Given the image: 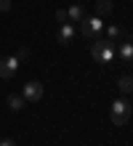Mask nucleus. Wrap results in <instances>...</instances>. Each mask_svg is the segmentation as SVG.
Listing matches in <instances>:
<instances>
[{
	"label": "nucleus",
	"instance_id": "obj_1",
	"mask_svg": "<svg viewBox=\"0 0 133 146\" xmlns=\"http://www.w3.org/2000/svg\"><path fill=\"white\" fill-rule=\"evenodd\" d=\"M91 56H93V61H99V64H109L112 58H114V42L109 40H93V45H91Z\"/></svg>",
	"mask_w": 133,
	"mask_h": 146
},
{
	"label": "nucleus",
	"instance_id": "obj_2",
	"mask_svg": "<svg viewBox=\"0 0 133 146\" xmlns=\"http://www.w3.org/2000/svg\"><path fill=\"white\" fill-rule=\"evenodd\" d=\"M80 35L85 40H99L101 35V19H96V16H88V19L80 21Z\"/></svg>",
	"mask_w": 133,
	"mask_h": 146
},
{
	"label": "nucleus",
	"instance_id": "obj_3",
	"mask_svg": "<svg viewBox=\"0 0 133 146\" xmlns=\"http://www.w3.org/2000/svg\"><path fill=\"white\" fill-rule=\"evenodd\" d=\"M130 119V104L128 101H114L112 104V122L114 125H128Z\"/></svg>",
	"mask_w": 133,
	"mask_h": 146
},
{
	"label": "nucleus",
	"instance_id": "obj_4",
	"mask_svg": "<svg viewBox=\"0 0 133 146\" xmlns=\"http://www.w3.org/2000/svg\"><path fill=\"white\" fill-rule=\"evenodd\" d=\"M16 72H19V58H16V56H5V58H0V77H3V80L13 77Z\"/></svg>",
	"mask_w": 133,
	"mask_h": 146
},
{
	"label": "nucleus",
	"instance_id": "obj_5",
	"mask_svg": "<svg viewBox=\"0 0 133 146\" xmlns=\"http://www.w3.org/2000/svg\"><path fill=\"white\" fill-rule=\"evenodd\" d=\"M75 35H77V27L72 21H64V24H59V32H56V37H59V42L61 45H69V42L75 40Z\"/></svg>",
	"mask_w": 133,
	"mask_h": 146
},
{
	"label": "nucleus",
	"instance_id": "obj_6",
	"mask_svg": "<svg viewBox=\"0 0 133 146\" xmlns=\"http://www.w3.org/2000/svg\"><path fill=\"white\" fill-rule=\"evenodd\" d=\"M21 96H24V101H40V98H43V85H40V82H35V80H32V82H27Z\"/></svg>",
	"mask_w": 133,
	"mask_h": 146
},
{
	"label": "nucleus",
	"instance_id": "obj_7",
	"mask_svg": "<svg viewBox=\"0 0 133 146\" xmlns=\"http://www.w3.org/2000/svg\"><path fill=\"white\" fill-rule=\"evenodd\" d=\"M120 58L125 64H133V35H128V42L120 45Z\"/></svg>",
	"mask_w": 133,
	"mask_h": 146
},
{
	"label": "nucleus",
	"instance_id": "obj_8",
	"mask_svg": "<svg viewBox=\"0 0 133 146\" xmlns=\"http://www.w3.org/2000/svg\"><path fill=\"white\" fill-rule=\"evenodd\" d=\"M67 16H69V21H83L85 19V11H83V5H72V8H69V11H67Z\"/></svg>",
	"mask_w": 133,
	"mask_h": 146
},
{
	"label": "nucleus",
	"instance_id": "obj_9",
	"mask_svg": "<svg viewBox=\"0 0 133 146\" xmlns=\"http://www.w3.org/2000/svg\"><path fill=\"white\" fill-rule=\"evenodd\" d=\"M8 106H11L13 111L24 109V96H16V93H11V96H8Z\"/></svg>",
	"mask_w": 133,
	"mask_h": 146
},
{
	"label": "nucleus",
	"instance_id": "obj_10",
	"mask_svg": "<svg viewBox=\"0 0 133 146\" xmlns=\"http://www.w3.org/2000/svg\"><path fill=\"white\" fill-rule=\"evenodd\" d=\"M117 88H120V93H130V90H133V77H130V74H125V77H120V82H117Z\"/></svg>",
	"mask_w": 133,
	"mask_h": 146
},
{
	"label": "nucleus",
	"instance_id": "obj_11",
	"mask_svg": "<svg viewBox=\"0 0 133 146\" xmlns=\"http://www.w3.org/2000/svg\"><path fill=\"white\" fill-rule=\"evenodd\" d=\"M106 40H109V42H120V40H122L120 27H109V29H106Z\"/></svg>",
	"mask_w": 133,
	"mask_h": 146
},
{
	"label": "nucleus",
	"instance_id": "obj_12",
	"mask_svg": "<svg viewBox=\"0 0 133 146\" xmlns=\"http://www.w3.org/2000/svg\"><path fill=\"white\" fill-rule=\"evenodd\" d=\"M96 8H99V13H109L112 11V0H96Z\"/></svg>",
	"mask_w": 133,
	"mask_h": 146
},
{
	"label": "nucleus",
	"instance_id": "obj_13",
	"mask_svg": "<svg viewBox=\"0 0 133 146\" xmlns=\"http://www.w3.org/2000/svg\"><path fill=\"white\" fill-rule=\"evenodd\" d=\"M56 21H59V24L69 21V16H67V11H64V8H59V11H56Z\"/></svg>",
	"mask_w": 133,
	"mask_h": 146
},
{
	"label": "nucleus",
	"instance_id": "obj_14",
	"mask_svg": "<svg viewBox=\"0 0 133 146\" xmlns=\"http://www.w3.org/2000/svg\"><path fill=\"white\" fill-rule=\"evenodd\" d=\"M11 8V0H0V11H8Z\"/></svg>",
	"mask_w": 133,
	"mask_h": 146
},
{
	"label": "nucleus",
	"instance_id": "obj_15",
	"mask_svg": "<svg viewBox=\"0 0 133 146\" xmlns=\"http://www.w3.org/2000/svg\"><path fill=\"white\" fill-rule=\"evenodd\" d=\"M0 146H16V143H13L11 138H3V141H0Z\"/></svg>",
	"mask_w": 133,
	"mask_h": 146
}]
</instances>
